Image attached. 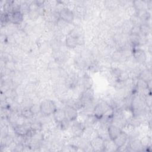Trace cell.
I'll return each instance as SVG.
<instances>
[{
  "mask_svg": "<svg viewBox=\"0 0 152 152\" xmlns=\"http://www.w3.org/2000/svg\"><path fill=\"white\" fill-rule=\"evenodd\" d=\"M39 106L40 112L46 116L53 115L57 109L55 103L51 100H45L43 101Z\"/></svg>",
  "mask_w": 152,
  "mask_h": 152,
  "instance_id": "cell-1",
  "label": "cell"
},
{
  "mask_svg": "<svg viewBox=\"0 0 152 152\" xmlns=\"http://www.w3.org/2000/svg\"><path fill=\"white\" fill-rule=\"evenodd\" d=\"M59 18L66 23H71L74 20V15L70 9L64 8L59 12Z\"/></svg>",
  "mask_w": 152,
  "mask_h": 152,
  "instance_id": "cell-2",
  "label": "cell"
},
{
  "mask_svg": "<svg viewBox=\"0 0 152 152\" xmlns=\"http://www.w3.org/2000/svg\"><path fill=\"white\" fill-rule=\"evenodd\" d=\"M91 145L94 150L102 151L105 147L104 140L100 136L97 137L91 140Z\"/></svg>",
  "mask_w": 152,
  "mask_h": 152,
  "instance_id": "cell-3",
  "label": "cell"
},
{
  "mask_svg": "<svg viewBox=\"0 0 152 152\" xmlns=\"http://www.w3.org/2000/svg\"><path fill=\"white\" fill-rule=\"evenodd\" d=\"M66 118L69 121H75L78 116L77 109L71 106H67L64 109Z\"/></svg>",
  "mask_w": 152,
  "mask_h": 152,
  "instance_id": "cell-4",
  "label": "cell"
},
{
  "mask_svg": "<svg viewBox=\"0 0 152 152\" xmlns=\"http://www.w3.org/2000/svg\"><path fill=\"white\" fill-rule=\"evenodd\" d=\"M107 131L108 137L112 141L114 140L122 132L118 126L114 125H109L107 128Z\"/></svg>",
  "mask_w": 152,
  "mask_h": 152,
  "instance_id": "cell-5",
  "label": "cell"
},
{
  "mask_svg": "<svg viewBox=\"0 0 152 152\" xmlns=\"http://www.w3.org/2000/svg\"><path fill=\"white\" fill-rule=\"evenodd\" d=\"M128 140V135L123 131L112 141L115 144V146L118 148H121L124 146Z\"/></svg>",
  "mask_w": 152,
  "mask_h": 152,
  "instance_id": "cell-6",
  "label": "cell"
},
{
  "mask_svg": "<svg viewBox=\"0 0 152 152\" xmlns=\"http://www.w3.org/2000/svg\"><path fill=\"white\" fill-rule=\"evenodd\" d=\"M10 20L12 23L15 24H19L23 20V14L19 10L14 11L11 13Z\"/></svg>",
  "mask_w": 152,
  "mask_h": 152,
  "instance_id": "cell-7",
  "label": "cell"
},
{
  "mask_svg": "<svg viewBox=\"0 0 152 152\" xmlns=\"http://www.w3.org/2000/svg\"><path fill=\"white\" fill-rule=\"evenodd\" d=\"M53 115L54 119L58 123L61 124L66 119L64 109H56V110L53 113Z\"/></svg>",
  "mask_w": 152,
  "mask_h": 152,
  "instance_id": "cell-8",
  "label": "cell"
},
{
  "mask_svg": "<svg viewBox=\"0 0 152 152\" xmlns=\"http://www.w3.org/2000/svg\"><path fill=\"white\" fill-rule=\"evenodd\" d=\"M133 56L135 59L140 63L144 62L146 59V55L144 51L141 49H137L134 50L133 53Z\"/></svg>",
  "mask_w": 152,
  "mask_h": 152,
  "instance_id": "cell-9",
  "label": "cell"
},
{
  "mask_svg": "<svg viewBox=\"0 0 152 152\" xmlns=\"http://www.w3.org/2000/svg\"><path fill=\"white\" fill-rule=\"evenodd\" d=\"M65 43H66V45L68 48H74L77 46V45L79 43L78 38L77 37H75L71 34L66 38Z\"/></svg>",
  "mask_w": 152,
  "mask_h": 152,
  "instance_id": "cell-10",
  "label": "cell"
},
{
  "mask_svg": "<svg viewBox=\"0 0 152 152\" xmlns=\"http://www.w3.org/2000/svg\"><path fill=\"white\" fill-rule=\"evenodd\" d=\"M14 131L15 133L20 136H24L28 134V130L26 128V127L23 125H19L16 126L14 128Z\"/></svg>",
  "mask_w": 152,
  "mask_h": 152,
  "instance_id": "cell-11",
  "label": "cell"
},
{
  "mask_svg": "<svg viewBox=\"0 0 152 152\" xmlns=\"http://www.w3.org/2000/svg\"><path fill=\"white\" fill-rule=\"evenodd\" d=\"M72 131L75 135H80L84 131V126L81 123H77L73 125Z\"/></svg>",
  "mask_w": 152,
  "mask_h": 152,
  "instance_id": "cell-12",
  "label": "cell"
},
{
  "mask_svg": "<svg viewBox=\"0 0 152 152\" xmlns=\"http://www.w3.org/2000/svg\"><path fill=\"white\" fill-rule=\"evenodd\" d=\"M134 5L135 7V8H136L137 10H138V11L143 10V6H144V3L142 1H135L133 2Z\"/></svg>",
  "mask_w": 152,
  "mask_h": 152,
  "instance_id": "cell-13",
  "label": "cell"
},
{
  "mask_svg": "<svg viewBox=\"0 0 152 152\" xmlns=\"http://www.w3.org/2000/svg\"><path fill=\"white\" fill-rule=\"evenodd\" d=\"M92 84V82H91V80L90 79V78L89 77H85L84 80V85L85 88H86V89H90L91 86Z\"/></svg>",
  "mask_w": 152,
  "mask_h": 152,
  "instance_id": "cell-14",
  "label": "cell"
}]
</instances>
